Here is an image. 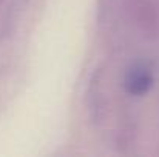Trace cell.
<instances>
[{
	"instance_id": "4",
	"label": "cell",
	"mask_w": 159,
	"mask_h": 157,
	"mask_svg": "<svg viewBox=\"0 0 159 157\" xmlns=\"http://www.w3.org/2000/svg\"><path fill=\"white\" fill-rule=\"evenodd\" d=\"M116 5V0H98V11H96V20L99 25H104L108 22L113 8Z\"/></svg>"
},
{
	"instance_id": "2",
	"label": "cell",
	"mask_w": 159,
	"mask_h": 157,
	"mask_svg": "<svg viewBox=\"0 0 159 157\" xmlns=\"http://www.w3.org/2000/svg\"><path fill=\"white\" fill-rule=\"evenodd\" d=\"M153 83H155V77H153L152 69L142 63H136L131 68H128L124 77L125 93L134 97L145 96L152 89Z\"/></svg>"
},
{
	"instance_id": "3",
	"label": "cell",
	"mask_w": 159,
	"mask_h": 157,
	"mask_svg": "<svg viewBox=\"0 0 159 157\" xmlns=\"http://www.w3.org/2000/svg\"><path fill=\"white\" fill-rule=\"evenodd\" d=\"M131 11L134 12L136 23L142 28L144 33H148V34L156 33L158 14H156V8L153 6V3L150 0H136Z\"/></svg>"
},
{
	"instance_id": "1",
	"label": "cell",
	"mask_w": 159,
	"mask_h": 157,
	"mask_svg": "<svg viewBox=\"0 0 159 157\" xmlns=\"http://www.w3.org/2000/svg\"><path fill=\"white\" fill-rule=\"evenodd\" d=\"M87 112L88 119L94 126H99L107 114V96H105V86H104V69L99 66L93 71L88 88H87Z\"/></svg>"
},
{
	"instance_id": "5",
	"label": "cell",
	"mask_w": 159,
	"mask_h": 157,
	"mask_svg": "<svg viewBox=\"0 0 159 157\" xmlns=\"http://www.w3.org/2000/svg\"><path fill=\"white\" fill-rule=\"evenodd\" d=\"M133 136H134V128H133V125L131 123H127V125H124L122 128H120V131L117 133V148L120 150V151H124L127 146H130L131 145V142H133Z\"/></svg>"
}]
</instances>
